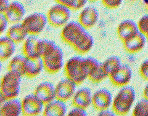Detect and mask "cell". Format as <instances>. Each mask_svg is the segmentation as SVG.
Returning a JSON list of instances; mask_svg holds the SVG:
<instances>
[{"instance_id": "obj_1", "label": "cell", "mask_w": 148, "mask_h": 116, "mask_svg": "<svg viewBox=\"0 0 148 116\" xmlns=\"http://www.w3.org/2000/svg\"><path fill=\"white\" fill-rule=\"evenodd\" d=\"M136 99L133 88L128 85L121 87L113 98L111 107L117 115H126L132 109Z\"/></svg>"}, {"instance_id": "obj_2", "label": "cell", "mask_w": 148, "mask_h": 116, "mask_svg": "<svg viewBox=\"0 0 148 116\" xmlns=\"http://www.w3.org/2000/svg\"><path fill=\"white\" fill-rule=\"evenodd\" d=\"M22 77L18 74L9 71L3 76L0 86L1 103L5 100L17 98L21 92Z\"/></svg>"}, {"instance_id": "obj_3", "label": "cell", "mask_w": 148, "mask_h": 116, "mask_svg": "<svg viewBox=\"0 0 148 116\" xmlns=\"http://www.w3.org/2000/svg\"><path fill=\"white\" fill-rule=\"evenodd\" d=\"M83 58L74 56L69 58L64 64V73L66 77L80 85L87 79L82 66Z\"/></svg>"}, {"instance_id": "obj_4", "label": "cell", "mask_w": 148, "mask_h": 116, "mask_svg": "<svg viewBox=\"0 0 148 116\" xmlns=\"http://www.w3.org/2000/svg\"><path fill=\"white\" fill-rule=\"evenodd\" d=\"M71 11L66 6L56 3L48 11L46 14L48 23L54 28H62L70 22Z\"/></svg>"}, {"instance_id": "obj_5", "label": "cell", "mask_w": 148, "mask_h": 116, "mask_svg": "<svg viewBox=\"0 0 148 116\" xmlns=\"http://www.w3.org/2000/svg\"><path fill=\"white\" fill-rule=\"evenodd\" d=\"M21 24L29 36H38L42 33L48 23L46 15L35 12L25 17Z\"/></svg>"}, {"instance_id": "obj_6", "label": "cell", "mask_w": 148, "mask_h": 116, "mask_svg": "<svg viewBox=\"0 0 148 116\" xmlns=\"http://www.w3.org/2000/svg\"><path fill=\"white\" fill-rule=\"evenodd\" d=\"M87 32L78 22L71 21L64 25L61 32V38L64 43L73 47Z\"/></svg>"}, {"instance_id": "obj_7", "label": "cell", "mask_w": 148, "mask_h": 116, "mask_svg": "<svg viewBox=\"0 0 148 116\" xmlns=\"http://www.w3.org/2000/svg\"><path fill=\"white\" fill-rule=\"evenodd\" d=\"M41 58L43 62L44 69L51 75L57 74L64 66V53L58 45Z\"/></svg>"}, {"instance_id": "obj_8", "label": "cell", "mask_w": 148, "mask_h": 116, "mask_svg": "<svg viewBox=\"0 0 148 116\" xmlns=\"http://www.w3.org/2000/svg\"><path fill=\"white\" fill-rule=\"evenodd\" d=\"M21 101L24 115L36 116L43 114L45 104L34 94L27 95Z\"/></svg>"}, {"instance_id": "obj_9", "label": "cell", "mask_w": 148, "mask_h": 116, "mask_svg": "<svg viewBox=\"0 0 148 116\" xmlns=\"http://www.w3.org/2000/svg\"><path fill=\"white\" fill-rule=\"evenodd\" d=\"M77 84L67 77L59 81L55 86L56 99L67 102L72 100L76 92Z\"/></svg>"}, {"instance_id": "obj_10", "label": "cell", "mask_w": 148, "mask_h": 116, "mask_svg": "<svg viewBox=\"0 0 148 116\" xmlns=\"http://www.w3.org/2000/svg\"><path fill=\"white\" fill-rule=\"evenodd\" d=\"M132 68L126 64H122L109 76V79L113 85L121 88L128 85L132 81Z\"/></svg>"}, {"instance_id": "obj_11", "label": "cell", "mask_w": 148, "mask_h": 116, "mask_svg": "<svg viewBox=\"0 0 148 116\" xmlns=\"http://www.w3.org/2000/svg\"><path fill=\"white\" fill-rule=\"evenodd\" d=\"M113 97L111 92L106 89H101L96 91L92 96L91 105L96 111L108 109L112 106Z\"/></svg>"}, {"instance_id": "obj_12", "label": "cell", "mask_w": 148, "mask_h": 116, "mask_svg": "<svg viewBox=\"0 0 148 116\" xmlns=\"http://www.w3.org/2000/svg\"><path fill=\"white\" fill-rule=\"evenodd\" d=\"M99 18V14L98 10L95 7L89 6L82 9L78 17V22L83 28L88 30L96 25Z\"/></svg>"}, {"instance_id": "obj_13", "label": "cell", "mask_w": 148, "mask_h": 116, "mask_svg": "<svg viewBox=\"0 0 148 116\" xmlns=\"http://www.w3.org/2000/svg\"><path fill=\"white\" fill-rule=\"evenodd\" d=\"M3 14L5 16L9 24H19L25 18V9L20 2L14 1L10 3Z\"/></svg>"}, {"instance_id": "obj_14", "label": "cell", "mask_w": 148, "mask_h": 116, "mask_svg": "<svg viewBox=\"0 0 148 116\" xmlns=\"http://www.w3.org/2000/svg\"><path fill=\"white\" fill-rule=\"evenodd\" d=\"M34 94L45 105L56 99L55 86L50 82H41L35 88Z\"/></svg>"}, {"instance_id": "obj_15", "label": "cell", "mask_w": 148, "mask_h": 116, "mask_svg": "<svg viewBox=\"0 0 148 116\" xmlns=\"http://www.w3.org/2000/svg\"><path fill=\"white\" fill-rule=\"evenodd\" d=\"M92 94L87 87L80 88L76 90L72 98V104L75 107L87 109L92 103Z\"/></svg>"}, {"instance_id": "obj_16", "label": "cell", "mask_w": 148, "mask_h": 116, "mask_svg": "<svg viewBox=\"0 0 148 116\" xmlns=\"http://www.w3.org/2000/svg\"><path fill=\"white\" fill-rule=\"evenodd\" d=\"M146 41V37L139 31L130 38L123 42V47L128 53L137 54L145 48Z\"/></svg>"}, {"instance_id": "obj_17", "label": "cell", "mask_w": 148, "mask_h": 116, "mask_svg": "<svg viewBox=\"0 0 148 116\" xmlns=\"http://www.w3.org/2000/svg\"><path fill=\"white\" fill-rule=\"evenodd\" d=\"M41 38L37 36L30 35L25 40L22 46V52L24 56L29 58L40 57V43Z\"/></svg>"}, {"instance_id": "obj_18", "label": "cell", "mask_w": 148, "mask_h": 116, "mask_svg": "<svg viewBox=\"0 0 148 116\" xmlns=\"http://www.w3.org/2000/svg\"><path fill=\"white\" fill-rule=\"evenodd\" d=\"M139 31L138 24L132 20L122 21L118 25L117 28V36L122 43L138 33Z\"/></svg>"}, {"instance_id": "obj_19", "label": "cell", "mask_w": 148, "mask_h": 116, "mask_svg": "<svg viewBox=\"0 0 148 116\" xmlns=\"http://www.w3.org/2000/svg\"><path fill=\"white\" fill-rule=\"evenodd\" d=\"M22 114V101L17 98L9 99L1 103L0 115L1 116H19Z\"/></svg>"}, {"instance_id": "obj_20", "label": "cell", "mask_w": 148, "mask_h": 116, "mask_svg": "<svg viewBox=\"0 0 148 116\" xmlns=\"http://www.w3.org/2000/svg\"><path fill=\"white\" fill-rule=\"evenodd\" d=\"M44 69L43 60L41 57L29 58L25 57V76L33 79L39 76Z\"/></svg>"}, {"instance_id": "obj_21", "label": "cell", "mask_w": 148, "mask_h": 116, "mask_svg": "<svg viewBox=\"0 0 148 116\" xmlns=\"http://www.w3.org/2000/svg\"><path fill=\"white\" fill-rule=\"evenodd\" d=\"M43 115L45 116H64L67 115L66 102L55 99L45 105Z\"/></svg>"}, {"instance_id": "obj_22", "label": "cell", "mask_w": 148, "mask_h": 116, "mask_svg": "<svg viewBox=\"0 0 148 116\" xmlns=\"http://www.w3.org/2000/svg\"><path fill=\"white\" fill-rule=\"evenodd\" d=\"M16 44L7 36L0 38V59L5 62L11 58L16 52Z\"/></svg>"}, {"instance_id": "obj_23", "label": "cell", "mask_w": 148, "mask_h": 116, "mask_svg": "<svg viewBox=\"0 0 148 116\" xmlns=\"http://www.w3.org/2000/svg\"><path fill=\"white\" fill-rule=\"evenodd\" d=\"M6 36L16 44H20L24 43L29 35L21 23H19V24H12L10 27L8 28Z\"/></svg>"}, {"instance_id": "obj_24", "label": "cell", "mask_w": 148, "mask_h": 116, "mask_svg": "<svg viewBox=\"0 0 148 116\" xmlns=\"http://www.w3.org/2000/svg\"><path fill=\"white\" fill-rule=\"evenodd\" d=\"M94 43L95 41L92 36L87 31L72 47L78 54L85 55L91 50L94 45Z\"/></svg>"}, {"instance_id": "obj_25", "label": "cell", "mask_w": 148, "mask_h": 116, "mask_svg": "<svg viewBox=\"0 0 148 116\" xmlns=\"http://www.w3.org/2000/svg\"><path fill=\"white\" fill-rule=\"evenodd\" d=\"M25 57L17 55L11 58L8 64V71L18 74L22 77L25 76Z\"/></svg>"}, {"instance_id": "obj_26", "label": "cell", "mask_w": 148, "mask_h": 116, "mask_svg": "<svg viewBox=\"0 0 148 116\" xmlns=\"http://www.w3.org/2000/svg\"><path fill=\"white\" fill-rule=\"evenodd\" d=\"M122 64L121 60L117 56H111L106 59L105 61L102 63V66L104 71L109 76L118 69Z\"/></svg>"}, {"instance_id": "obj_27", "label": "cell", "mask_w": 148, "mask_h": 116, "mask_svg": "<svg viewBox=\"0 0 148 116\" xmlns=\"http://www.w3.org/2000/svg\"><path fill=\"white\" fill-rule=\"evenodd\" d=\"M56 2L66 6L71 11H77L85 7L88 0H55Z\"/></svg>"}, {"instance_id": "obj_28", "label": "cell", "mask_w": 148, "mask_h": 116, "mask_svg": "<svg viewBox=\"0 0 148 116\" xmlns=\"http://www.w3.org/2000/svg\"><path fill=\"white\" fill-rule=\"evenodd\" d=\"M108 77V76L104 71L103 66H102V63H101L99 65L88 77V79H89L91 82L94 83H98L104 81Z\"/></svg>"}, {"instance_id": "obj_29", "label": "cell", "mask_w": 148, "mask_h": 116, "mask_svg": "<svg viewBox=\"0 0 148 116\" xmlns=\"http://www.w3.org/2000/svg\"><path fill=\"white\" fill-rule=\"evenodd\" d=\"M100 63H99L98 60L93 57H89L86 58H83V69L87 79L90 74L99 65Z\"/></svg>"}, {"instance_id": "obj_30", "label": "cell", "mask_w": 148, "mask_h": 116, "mask_svg": "<svg viewBox=\"0 0 148 116\" xmlns=\"http://www.w3.org/2000/svg\"><path fill=\"white\" fill-rule=\"evenodd\" d=\"M134 116H148V100L143 98L138 101L132 111Z\"/></svg>"}, {"instance_id": "obj_31", "label": "cell", "mask_w": 148, "mask_h": 116, "mask_svg": "<svg viewBox=\"0 0 148 116\" xmlns=\"http://www.w3.org/2000/svg\"><path fill=\"white\" fill-rule=\"evenodd\" d=\"M139 31L144 35L148 41V15H145L140 18L137 23Z\"/></svg>"}, {"instance_id": "obj_32", "label": "cell", "mask_w": 148, "mask_h": 116, "mask_svg": "<svg viewBox=\"0 0 148 116\" xmlns=\"http://www.w3.org/2000/svg\"><path fill=\"white\" fill-rule=\"evenodd\" d=\"M103 5L109 9L119 8L123 2V0H101Z\"/></svg>"}, {"instance_id": "obj_33", "label": "cell", "mask_w": 148, "mask_h": 116, "mask_svg": "<svg viewBox=\"0 0 148 116\" xmlns=\"http://www.w3.org/2000/svg\"><path fill=\"white\" fill-rule=\"evenodd\" d=\"M67 115L69 116H86L88 115V113L86 112V109L73 106V108L69 111V112L67 113Z\"/></svg>"}, {"instance_id": "obj_34", "label": "cell", "mask_w": 148, "mask_h": 116, "mask_svg": "<svg viewBox=\"0 0 148 116\" xmlns=\"http://www.w3.org/2000/svg\"><path fill=\"white\" fill-rule=\"evenodd\" d=\"M139 71L143 79L148 81V59L145 60L141 64Z\"/></svg>"}, {"instance_id": "obj_35", "label": "cell", "mask_w": 148, "mask_h": 116, "mask_svg": "<svg viewBox=\"0 0 148 116\" xmlns=\"http://www.w3.org/2000/svg\"><path fill=\"white\" fill-rule=\"evenodd\" d=\"M8 24L9 23L5 16L3 14H1V15H0V33H1V35L8 30L7 28Z\"/></svg>"}, {"instance_id": "obj_36", "label": "cell", "mask_w": 148, "mask_h": 116, "mask_svg": "<svg viewBox=\"0 0 148 116\" xmlns=\"http://www.w3.org/2000/svg\"><path fill=\"white\" fill-rule=\"evenodd\" d=\"M10 3L8 0H0V12L3 14L9 6Z\"/></svg>"}, {"instance_id": "obj_37", "label": "cell", "mask_w": 148, "mask_h": 116, "mask_svg": "<svg viewBox=\"0 0 148 116\" xmlns=\"http://www.w3.org/2000/svg\"><path fill=\"white\" fill-rule=\"evenodd\" d=\"M98 115H103V116H110V115H115V114L114 113V111H109L108 109H106L99 111L98 113Z\"/></svg>"}, {"instance_id": "obj_38", "label": "cell", "mask_w": 148, "mask_h": 116, "mask_svg": "<svg viewBox=\"0 0 148 116\" xmlns=\"http://www.w3.org/2000/svg\"><path fill=\"white\" fill-rule=\"evenodd\" d=\"M143 98L148 100V83L145 87L143 91Z\"/></svg>"}, {"instance_id": "obj_39", "label": "cell", "mask_w": 148, "mask_h": 116, "mask_svg": "<svg viewBox=\"0 0 148 116\" xmlns=\"http://www.w3.org/2000/svg\"><path fill=\"white\" fill-rule=\"evenodd\" d=\"M88 1L90 2H96V1H99V0H88Z\"/></svg>"}]
</instances>
